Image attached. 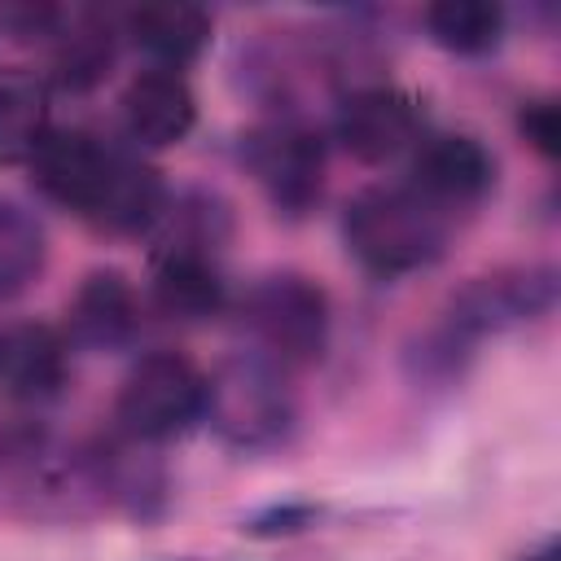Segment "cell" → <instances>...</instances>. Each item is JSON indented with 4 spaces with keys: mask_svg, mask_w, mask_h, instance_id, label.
I'll list each match as a JSON object with an SVG mask.
<instances>
[{
    "mask_svg": "<svg viewBox=\"0 0 561 561\" xmlns=\"http://www.w3.org/2000/svg\"><path fill=\"white\" fill-rule=\"evenodd\" d=\"M552 307H557V267H548V263L495 267L486 276L465 280L451 294L438 324L473 351V342H482L486 333H504L513 324L543 320Z\"/></svg>",
    "mask_w": 561,
    "mask_h": 561,
    "instance_id": "obj_6",
    "label": "cell"
},
{
    "mask_svg": "<svg viewBox=\"0 0 561 561\" xmlns=\"http://www.w3.org/2000/svg\"><path fill=\"white\" fill-rule=\"evenodd\" d=\"M153 307L175 324H202L228 307V285L219 272V259L202 254H153L149 276Z\"/></svg>",
    "mask_w": 561,
    "mask_h": 561,
    "instance_id": "obj_15",
    "label": "cell"
},
{
    "mask_svg": "<svg viewBox=\"0 0 561 561\" xmlns=\"http://www.w3.org/2000/svg\"><path fill=\"white\" fill-rule=\"evenodd\" d=\"M44 44L53 53V70H44L48 88L57 83L66 92H88L114 66V22L96 9H53Z\"/></svg>",
    "mask_w": 561,
    "mask_h": 561,
    "instance_id": "obj_13",
    "label": "cell"
},
{
    "mask_svg": "<svg viewBox=\"0 0 561 561\" xmlns=\"http://www.w3.org/2000/svg\"><path fill=\"white\" fill-rule=\"evenodd\" d=\"M70 381V337L44 320L0 329V390L13 403H53Z\"/></svg>",
    "mask_w": 561,
    "mask_h": 561,
    "instance_id": "obj_10",
    "label": "cell"
},
{
    "mask_svg": "<svg viewBox=\"0 0 561 561\" xmlns=\"http://www.w3.org/2000/svg\"><path fill=\"white\" fill-rule=\"evenodd\" d=\"M110 153H114L110 145H101L96 136H88L79 127H53L48 140L26 162V171H31V184L48 202H57V206H66V210L88 219L92 206H96V193L105 184Z\"/></svg>",
    "mask_w": 561,
    "mask_h": 561,
    "instance_id": "obj_9",
    "label": "cell"
},
{
    "mask_svg": "<svg viewBox=\"0 0 561 561\" xmlns=\"http://www.w3.org/2000/svg\"><path fill=\"white\" fill-rule=\"evenodd\" d=\"M202 403H206V373L180 351H149L127 368L114 394V425L127 443L153 447L197 425Z\"/></svg>",
    "mask_w": 561,
    "mask_h": 561,
    "instance_id": "obj_4",
    "label": "cell"
},
{
    "mask_svg": "<svg viewBox=\"0 0 561 561\" xmlns=\"http://www.w3.org/2000/svg\"><path fill=\"white\" fill-rule=\"evenodd\" d=\"M48 263L44 224L13 197H0V302L26 294Z\"/></svg>",
    "mask_w": 561,
    "mask_h": 561,
    "instance_id": "obj_19",
    "label": "cell"
},
{
    "mask_svg": "<svg viewBox=\"0 0 561 561\" xmlns=\"http://www.w3.org/2000/svg\"><path fill=\"white\" fill-rule=\"evenodd\" d=\"M241 329L250 355L276 364L280 373L311 368L329 351V329H333L329 294L320 280L302 272H272L245 289Z\"/></svg>",
    "mask_w": 561,
    "mask_h": 561,
    "instance_id": "obj_2",
    "label": "cell"
},
{
    "mask_svg": "<svg viewBox=\"0 0 561 561\" xmlns=\"http://www.w3.org/2000/svg\"><path fill=\"white\" fill-rule=\"evenodd\" d=\"M408 184L421 197H430L434 206H443L447 215H460L491 193L495 158L486 153V145L478 136H465V131L421 136L412 167H408Z\"/></svg>",
    "mask_w": 561,
    "mask_h": 561,
    "instance_id": "obj_8",
    "label": "cell"
},
{
    "mask_svg": "<svg viewBox=\"0 0 561 561\" xmlns=\"http://www.w3.org/2000/svg\"><path fill=\"white\" fill-rule=\"evenodd\" d=\"M202 421L232 451H267L285 443L298 421L289 373L250 351L228 355L215 373H206Z\"/></svg>",
    "mask_w": 561,
    "mask_h": 561,
    "instance_id": "obj_3",
    "label": "cell"
},
{
    "mask_svg": "<svg viewBox=\"0 0 561 561\" xmlns=\"http://www.w3.org/2000/svg\"><path fill=\"white\" fill-rule=\"evenodd\" d=\"M118 114H123V127L136 145L167 149L193 131L197 96H193V83L184 79V70L149 66V70L127 79V88L118 96Z\"/></svg>",
    "mask_w": 561,
    "mask_h": 561,
    "instance_id": "obj_12",
    "label": "cell"
},
{
    "mask_svg": "<svg viewBox=\"0 0 561 561\" xmlns=\"http://www.w3.org/2000/svg\"><path fill=\"white\" fill-rule=\"evenodd\" d=\"M517 561H557V539H552V535H548V539H539V543H535L530 552H522Z\"/></svg>",
    "mask_w": 561,
    "mask_h": 561,
    "instance_id": "obj_23",
    "label": "cell"
},
{
    "mask_svg": "<svg viewBox=\"0 0 561 561\" xmlns=\"http://www.w3.org/2000/svg\"><path fill=\"white\" fill-rule=\"evenodd\" d=\"M320 522V504L311 500H285V504H267L263 513H254L241 530L245 535H259V539H280V535H298L307 526Z\"/></svg>",
    "mask_w": 561,
    "mask_h": 561,
    "instance_id": "obj_22",
    "label": "cell"
},
{
    "mask_svg": "<svg viewBox=\"0 0 561 561\" xmlns=\"http://www.w3.org/2000/svg\"><path fill=\"white\" fill-rule=\"evenodd\" d=\"M430 39L456 57H482L504 39V9L491 0H438L421 13Z\"/></svg>",
    "mask_w": 561,
    "mask_h": 561,
    "instance_id": "obj_20",
    "label": "cell"
},
{
    "mask_svg": "<svg viewBox=\"0 0 561 561\" xmlns=\"http://www.w3.org/2000/svg\"><path fill=\"white\" fill-rule=\"evenodd\" d=\"M153 232V254H202V259H219L232 232L228 206L206 193V188H184V193H167V206L158 215Z\"/></svg>",
    "mask_w": 561,
    "mask_h": 561,
    "instance_id": "obj_18",
    "label": "cell"
},
{
    "mask_svg": "<svg viewBox=\"0 0 561 561\" xmlns=\"http://www.w3.org/2000/svg\"><path fill=\"white\" fill-rule=\"evenodd\" d=\"M517 131L522 140L539 153V158H557L561 153V110L552 96H530L517 110Z\"/></svg>",
    "mask_w": 561,
    "mask_h": 561,
    "instance_id": "obj_21",
    "label": "cell"
},
{
    "mask_svg": "<svg viewBox=\"0 0 561 561\" xmlns=\"http://www.w3.org/2000/svg\"><path fill=\"white\" fill-rule=\"evenodd\" d=\"M140 316H145V302L136 285L114 267H96L79 280L66 307L61 333L70 337V346H83V351H123L140 333Z\"/></svg>",
    "mask_w": 561,
    "mask_h": 561,
    "instance_id": "obj_11",
    "label": "cell"
},
{
    "mask_svg": "<svg viewBox=\"0 0 561 561\" xmlns=\"http://www.w3.org/2000/svg\"><path fill=\"white\" fill-rule=\"evenodd\" d=\"M333 136L364 167L394 162L421 140V105L394 83H359L337 101Z\"/></svg>",
    "mask_w": 561,
    "mask_h": 561,
    "instance_id": "obj_7",
    "label": "cell"
},
{
    "mask_svg": "<svg viewBox=\"0 0 561 561\" xmlns=\"http://www.w3.org/2000/svg\"><path fill=\"white\" fill-rule=\"evenodd\" d=\"M167 206V184L162 175L136 158V153H123L114 149L110 153V171H105V184L96 193V206H92V224L105 228V232H149L158 224Z\"/></svg>",
    "mask_w": 561,
    "mask_h": 561,
    "instance_id": "obj_16",
    "label": "cell"
},
{
    "mask_svg": "<svg viewBox=\"0 0 561 561\" xmlns=\"http://www.w3.org/2000/svg\"><path fill=\"white\" fill-rule=\"evenodd\" d=\"M48 79L31 66L0 70V167H26L53 131Z\"/></svg>",
    "mask_w": 561,
    "mask_h": 561,
    "instance_id": "obj_17",
    "label": "cell"
},
{
    "mask_svg": "<svg viewBox=\"0 0 561 561\" xmlns=\"http://www.w3.org/2000/svg\"><path fill=\"white\" fill-rule=\"evenodd\" d=\"M210 13L197 4H136L123 13V35L162 70L193 66L210 44Z\"/></svg>",
    "mask_w": 561,
    "mask_h": 561,
    "instance_id": "obj_14",
    "label": "cell"
},
{
    "mask_svg": "<svg viewBox=\"0 0 561 561\" xmlns=\"http://www.w3.org/2000/svg\"><path fill=\"white\" fill-rule=\"evenodd\" d=\"M456 215L421 197L412 184H373L342 210V241L373 276H408L434 267L451 241Z\"/></svg>",
    "mask_w": 561,
    "mask_h": 561,
    "instance_id": "obj_1",
    "label": "cell"
},
{
    "mask_svg": "<svg viewBox=\"0 0 561 561\" xmlns=\"http://www.w3.org/2000/svg\"><path fill=\"white\" fill-rule=\"evenodd\" d=\"M241 158L272 210L289 219L307 215L324 193V140L298 114H276L250 127L241 140Z\"/></svg>",
    "mask_w": 561,
    "mask_h": 561,
    "instance_id": "obj_5",
    "label": "cell"
}]
</instances>
